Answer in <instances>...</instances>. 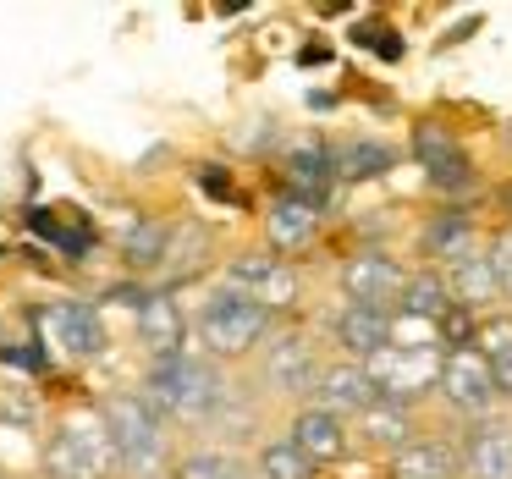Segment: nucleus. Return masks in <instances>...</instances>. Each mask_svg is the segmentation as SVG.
Here are the masks:
<instances>
[{
  "label": "nucleus",
  "mask_w": 512,
  "mask_h": 479,
  "mask_svg": "<svg viewBox=\"0 0 512 479\" xmlns=\"http://www.w3.org/2000/svg\"><path fill=\"white\" fill-rule=\"evenodd\" d=\"M199 188H210V193H221V199H226V193H232V188H226V177H221V171H199Z\"/></svg>",
  "instance_id": "nucleus-32"
},
{
  "label": "nucleus",
  "mask_w": 512,
  "mask_h": 479,
  "mask_svg": "<svg viewBox=\"0 0 512 479\" xmlns=\"http://www.w3.org/2000/svg\"><path fill=\"white\" fill-rule=\"evenodd\" d=\"M39 331L67 358H94L105 347V331H100L89 303H50V309H39Z\"/></svg>",
  "instance_id": "nucleus-9"
},
{
  "label": "nucleus",
  "mask_w": 512,
  "mask_h": 479,
  "mask_svg": "<svg viewBox=\"0 0 512 479\" xmlns=\"http://www.w3.org/2000/svg\"><path fill=\"white\" fill-rule=\"evenodd\" d=\"M364 375L375 380V391L386 402L419 397V391L441 386V358L435 353H402V347H380L375 358H364Z\"/></svg>",
  "instance_id": "nucleus-5"
},
{
  "label": "nucleus",
  "mask_w": 512,
  "mask_h": 479,
  "mask_svg": "<svg viewBox=\"0 0 512 479\" xmlns=\"http://www.w3.org/2000/svg\"><path fill=\"white\" fill-rule=\"evenodd\" d=\"M452 468H457L452 446H441V441H413V446H402V452H397L391 474H397V479H452Z\"/></svg>",
  "instance_id": "nucleus-20"
},
{
  "label": "nucleus",
  "mask_w": 512,
  "mask_h": 479,
  "mask_svg": "<svg viewBox=\"0 0 512 479\" xmlns=\"http://www.w3.org/2000/svg\"><path fill=\"white\" fill-rule=\"evenodd\" d=\"M314 232H320V210H314V204H303L287 193V199L270 210V243L276 248H303V243H314Z\"/></svg>",
  "instance_id": "nucleus-19"
},
{
  "label": "nucleus",
  "mask_w": 512,
  "mask_h": 479,
  "mask_svg": "<svg viewBox=\"0 0 512 479\" xmlns=\"http://www.w3.org/2000/svg\"><path fill=\"white\" fill-rule=\"evenodd\" d=\"M336 171H342L347 182L386 177V171H391V149L386 144H347L342 155H336Z\"/></svg>",
  "instance_id": "nucleus-25"
},
{
  "label": "nucleus",
  "mask_w": 512,
  "mask_h": 479,
  "mask_svg": "<svg viewBox=\"0 0 512 479\" xmlns=\"http://www.w3.org/2000/svg\"><path fill=\"white\" fill-rule=\"evenodd\" d=\"M226 281H232L226 292H243L259 309H281V303H292V292H298L292 265H281V259H270V254H237L232 265H226Z\"/></svg>",
  "instance_id": "nucleus-6"
},
{
  "label": "nucleus",
  "mask_w": 512,
  "mask_h": 479,
  "mask_svg": "<svg viewBox=\"0 0 512 479\" xmlns=\"http://www.w3.org/2000/svg\"><path fill=\"white\" fill-rule=\"evenodd\" d=\"M270 331V309H259L254 298L243 292H221V298L204 303V320H199V336L210 353H243L248 342Z\"/></svg>",
  "instance_id": "nucleus-4"
},
{
  "label": "nucleus",
  "mask_w": 512,
  "mask_h": 479,
  "mask_svg": "<svg viewBox=\"0 0 512 479\" xmlns=\"http://www.w3.org/2000/svg\"><path fill=\"white\" fill-rule=\"evenodd\" d=\"M496 292H501V281H496V259L490 254H468L452 265V303L474 309V303H490Z\"/></svg>",
  "instance_id": "nucleus-18"
},
{
  "label": "nucleus",
  "mask_w": 512,
  "mask_h": 479,
  "mask_svg": "<svg viewBox=\"0 0 512 479\" xmlns=\"http://www.w3.org/2000/svg\"><path fill=\"white\" fill-rule=\"evenodd\" d=\"M149 391L177 419H210L221 408V375L204 358H166V364H155L149 369Z\"/></svg>",
  "instance_id": "nucleus-2"
},
{
  "label": "nucleus",
  "mask_w": 512,
  "mask_h": 479,
  "mask_svg": "<svg viewBox=\"0 0 512 479\" xmlns=\"http://www.w3.org/2000/svg\"><path fill=\"white\" fill-rule=\"evenodd\" d=\"M111 468H116L111 430L94 424V419L61 424L45 446V474L50 479H111Z\"/></svg>",
  "instance_id": "nucleus-3"
},
{
  "label": "nucleus",
  "mask_w": 512,
  "mask_h": 479,
  "mask_svg": "<svg viewBox=\"0 0 512 479\" xmlns=\"http://www.w3.org/2000/svg\"><path fill=\"white\" fill-rule=\"evenodd\" d=\"M435 342H441V325L435 320L408 314V309L391 314V347H402V353H435Z\"/></svg>",
  "instance_id": "nucleus-26"
},
{
  "label": "nucleus",
  "mask_w": 512,
  "mask_h": 479,
  "mask_svg": "<svg viewBox=\"0 0 512 479\" xmlns=\"http://www.w3.org/2000/svg\"><path fill=\"white\" fill-rule=\"evenodd\" d=\"M166 248H171V237H166V226H155V221H144L127 237V259H133V265H166Z\"/></svg>",
  "instance_id": "nucleus-29"
},
{
  "label": "nucleus",
  "mask_w": 512,
  "mask_h": 479,
  "mask_svg": "<svg viewBox=\"0 0 512 479\" xmlns=\"http://www.w3.org/2000/svg\"><path fill=\"white\" fill-rule=\"evenodd\" d=\"M441 391L452 408L463 413H485L490 397H496V375H490V364L479 358V347H452V353L441 358Z\"/></svg>",
  "instance_id": "nucleus-8"
},
{
  "label": "nucleus",
  "mask_w": 512,
  "mask_h": 479,
  "mask_svg": "<svg viewBox=\"0 0 512 479\" xmlns=\"http://www.w3.org/2000/svg\"><path fill=\"white\" fill-rule=\"evenodd\" d=\"M292 446H298L309 463H336V457L347 452V430H342L336 413L309 408V413H298V424H292Z\"/></svg>",
  "instance_id": "nucleus-12"
},
{
  "label": "nucleus",
  "mask_w": 512,
  "mask_h": 479,
  "mask_svg": "<svg viewBox=\"0 0 512 479\" xmlns=\"http://www.w3.org/2000/svg\"><path fill=\"white\" fill-rule=\"evenodd\" d=\"M138 336H144L149 353H160V364L166 358H182V309L166 298V292H149L144 303H138Z\"/></svg>",
  "instance_id": "nucleus-11"
},
{
  "label": "nucleus",
  "mask_w": 512,
  "mask_h": 479,
  "mask_svg": "<svg viewBox=\"0 0 512 479\" xmlns=\"http://www.w3.org/2000/svg\"><path fill=\"white\" fill-rule=\"evenodd\" d=\"M287 182H292V199H303V204L320 210L325 193H331V182H336V160L325 155V149L303 144V149H292V160H287Z\"/></svg>",
  "instance_id": "nucleus-15"
},
{
  "label": "nucleus",
  "mask_w": 512,
  "mask_h": 479,
  "mask_svg": "<svg viewBox=\"0 0 512 479\" xmlns=\"http://www.w3.org/2000/svg\"><path fill=\"white\" fill-rule=\"evenodd\" d=\"M259 468H265V479H314V463L298 452L292 441H276L265 446V457H259Z\"/></svg>",
  "instance_id": "nucleus-27"
},
{
  "label": "nucleus",
  "mask_w": 512,
  "mask_h": 479,
  "mask_svg": "<svg viewBox=\"0 0 512 479\" xmlns=\"http://www.w3.org/2000/svg\"><path fill=\"white\" fill-rule=\"evenodd\" d=\"M468 474L474 479H512V430L485 424V430L468 441Z\"/></svg>",
  "instance_id": "nucleus-17"
},
{
  "label": "nucleus",
  "mask_w": 512,
  "mask_h": 479,
  "mask_svg": "<svg viewBox=\"0 0 512 479\" xmlns=\"http://www.w3.org/2000/svg\"><path fill=\"white\" fill-rule=\"evenodd\" d=\"M336 336H342L347 353L375 358L380 347H391V314L386 309H358V303H347V309L336 314Z\"/></svg>",
  "instance_id": "nucleus-14"
},
{
  "label": "nucleus",
  "mask_w": 512,
  "mask_h": 479,
  "mask_svg": "<svg viewBox=\"0 0 512 479\" xmlns=\"http://www.w3.org/2000/svg\"><path fill=\"white\" fill-rule=\"evenodd\" d=\"M364 435H369L375 446H397V452H402V446H413V419H408V408L380 397L375 408L364 413Z\"/></svg>",
  "instance_id": "nucleus-21"
},
{
  "label": "nucleus",
  "mask_w": 512,
  "mask_h": 479,
  "mask_svg": "<svg viewBox=\"0 0 512 479\" xmlns=\"http://www.w3.org/2000/svg\"><path fill=\"white\" fill-rule=\"evenodd\" d=\"M479 358L496 375V391H512V320H490L479 331Z\"/></svg>",
  "instance_id": "nucleus-22"
},
{
  "label": "nucleus",
  "mask_w": 512,
  "mask_h": 479,
  "mask_svg": "<svg viewBox=\"0 0 512 479\" xmlns=\"http://www.w3.org/2000/svg\"><path fill=\"white\" fill-rule=\"evenodd\" d=\"M413 155H419L424 177H430L441 193L468 188V177H474V171H468V155L441 133V127H419V133H413Z\"/></svg>",
  "instance_id": "nucleus-10"
},
{
  "label": "nucleus",
  "mask_w": 512,
  "mask_h": 479,
  "mask_svg": "<svg viewBox=\"0 0 512 479\" xmlns=\"http://www.w3.org/2000/svg\"><path fill=\"white\" fill-rule=\"evenodd\" d=\"M320 408L325 413H369L375 408V380L364 375V369H331V375H320Z\"/></svg>",
  "instance_id": "nucleus-16"
},
{
  "label": "nucleus",
  "mask_w": 512,
  "mask_h": 479,
  "mask_svg": "<svg viewBox=\"0 0 512 479\" xmlns=\"http://www.w3.org/2000/svg\"><path fill=\"white\" fill-rule=\"evenodd\" d=\"M353 39H358L364 50H380V56H397V50H402L397 39H391V28H386V23H364Z\"/></svg>",
  "instance_id": "nucleus-30"
},
{
  "label": "nucleus",
  "mask_w": 512,
  "mask_h": 479,
  "mask_svg": "<svg viewBox=\"0 0 512 479\" xmlns=\"http://www.w3.org/2000/svg\"><path fill=\"white\" fill-rule=\"evenodd\" d=\"M105 430H111L116 463L133 479H155L166 463V435H160V413L144 397H111L105 402Z\"/></svg>",
  "instance_id": "nucleus-1"
},
{
  "label": "nucleus",
  "mask_w": 512,
  "mask_h": 479,
  "mask_svg": "<svg viewBox=\"0 0 512 479\" xmlns=\"http://www.w3.org/2000/svg\"><path fill=\"white\" fill-rule=\"evenodd\" d=\"M342 292L358 303V309H386L391 298L408 292V276L397 270L391 254H353L342 265Z\"/></svg>",
  "instance_id": "nucleus-7"
},
{
  "label": "nucleus",
  "mask_w": 512,
  "mask_h": 479,
  "mask_svg": "<svg viewBox=\"0 0 512 479\" xmlns=\"http://www.w3.org/2000/svg\"><path fill=\"white\" fill-rule=\"evenodd\" d=\"M177 479H243V463L226 452H193V457H182Z\"/></svg>",
  "instance_id": "nucleus-28"
},
{
  "label": "nucleus",
  "mask_w": 512,
  "mask_h": 479,
  "mask_svg": "<svg viewBox=\"0 0 512 479\" xmlns=\"http://www.w3.org/2000/svg\"><path fill=\"white\" fill-rule=\"evenodd\" d=\"M265 369H270V386H281V391H314V380H320L314 347L303 342V336H281V342L270 347Z\"/></svg>",
  "instance_id": "nucleus-13"
},
{
  "label": "nucleus",
  "mask_w": 512,
  "mask_h": 479,
  "mask_svg": "<svg viewBox=\"0 0 512 479\" xmlns=\"http://www.w3.org/2000/svg\"><path fill=\"white\" fill-rule=\"evenodd\" d=\"M490 259H496V281H501V292H512V232L496 243V254H490Z\"/></svg>",
  "instance_id": "nucleus-31"
},
{
  "label": "nucleus",
  "mask_w": 512,
  "mask_h": 479,
  "mask_svg": "<svg viewBox=\"0 0 512 479\" xmlns=\"http://www.w3.org/2000/svg\"><path fill=\"white\" fill-rule=\"evenodd\" d=\"M468 237H474V226H468V215H441V221L424 226V248L441 259H468Z\"/></svg>",
  "instance_id": "nucleus-23"
},
{
  "label": "nucleus",
  "mask_w": 512,
  "mask_h": 479,
  "mask_svg": "<svg viewBox=\"0 0 512 479\" xmlns=\"http://www.w3.org/2000/svg\"><path fill=\"white\" fill-rule=\"evenodd\" d=\"M402 309H408V314H424V320L441 325V314L452 309V287H446L441 276H413L408 292H402Z\"/></svg>",
  "instance_id": "nucleus-24"
}]
</instances>
